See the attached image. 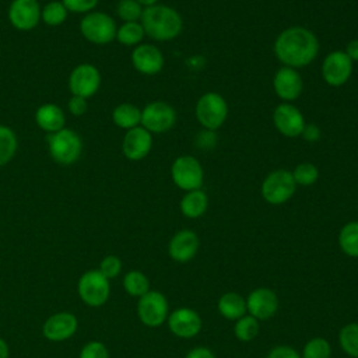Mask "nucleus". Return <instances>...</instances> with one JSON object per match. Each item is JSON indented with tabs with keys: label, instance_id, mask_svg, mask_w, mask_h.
<instances>
[{
	"label": "nucleus",
	"instance_id": "f257e3e1",
	"mask_svg": "<svg viewBox=\"0 0 358 358\" xmlns=\"http://www.w3.org/2000/svg\"><path fill=\"white\" fill-rule=\"evenodd\" d=\"M317 36L305 27H289L278 34L273 50L282 66L301 69L310 64L319 53Z\"/></svg>",
	"mask_w": 358,
	"mask_h": 358
},
{
	"label": "nucleus",
	"instance_id": "f03ea898",
	"mask_svg": "<svg viewBox=\"0 0 358 358\" xmlns=\"http://www.w3.org/2000/svg\"><path fill=\"white\" fill-rule=\"evenodd\" d=\"M140 24L147 36L158 42H168L180 35L183 29L182 15L166 4L144 7Z\"/></svg>",
	"mask_w": 358,
	"mask_h": 358
},
{
	"label": "nucleus",
	"instance_id": "7ed1b4c3",
	"mask_svg": "<svg viewBox=\"0 0 358 358\" xmlns=\"http://www.w3.org/2000/svg\"><path fill=\"white\" fill-rule=\"evenodd\" d=\"M228 103L225 98L214 91L203 94L196 103L194 113L197 122L207 130H218L228 117Z\"/></svg>",
	"mask_w": 358,
	"mask_h": 358
},
{
	"label": "nucleus",
	"instance_id": "20e7f679",
	"mask_svg": "<svg viewBox=\"0 0 358 358\" xmlns=\"http://www.w3.org/2000/svg\"><path fill=\"white\" fill-rule=\"evenodd\" d=\"M77 292L87 306L99 308L109 299L110 282L99 270H88L78 278Z\"/></svg>",
	"mask_w": 358,
	"mask_h": 358
},
{
	"label": "nucleus",
	"instance_id": "39448f33",
	"mask_svg": "<svg viewBox=\"0 0 358 358\" xmlns=\"http://www.w3.org/2000/svg\"><path fill=\"white\" fill-rule=\"evenodd\" d=\"M48 144L52 158L62 165L74 164L80 158L83 148L80 136L74 130L66 127L49 134Z\"/></svg>",
	"mask_w": 358,
	"mask_h": 358
},
{
	"label": "nucleus",
	"instance_id": "423d86ee",
	"mask_svg": "<svg viewBox=\"0 0 358 358\" xmlns=\"http://www.w3.org/2000/svg\"><path fill=\"white\" fill-rule=\"evenodd\" d=\"M296 190V183L292 178L291 171L275 169L267 173L262 183V196L263 199L273 206L282 204L288 201Z\"/></svg>",
	"mask_w": 358,
	"mask_h": 358
},
{
	"label": "nucleus",
	"instance_id": "0eeeda50",
	"mask_svg": "<svg viewBox=\"0 0 358 358\" xmlns=\"http://www.w3.org/2000/svg\"><path fill=\"white\" fill-rule=\"evenodd\" d=\"M172 182L182 190L190 192L201 189L204 171L199 159L193 155H180L171 165Z\"/></svg>",
	"mask_w": 358,
	"mask_h": 358
},
{
	"label": "nucleus",
	"instance_id": "6e6552de",
	"mask_svg": "<svg viewBox=\"0 0 358 358\" xmlns=\"http://www.w3.org/2000/svg\"><path fill=\"white\" fill-rule=\"evenodd\" d=\"M80 31L87 41L95 45H106L116 38L117 27L109 14L95 11L88 13L81 20Z\"/></svg>",
	"mask_w": 358,
	"mask_h": 358
},
{
	"label": "nucleus",
	"instance_id": "1a4fd4ad",
	"mask_svg": "<svg viewBox=\"0 0 358 358\" xmlns=\"http://www.w3.org/2000/svg\"><path fill=\"white\" fill-rule=\"evenodd\" d=\"M176 122V112L173 106L162 101H154L144 106L141 110V126L152 133L169 131Z\"/></svg>",
	"mask_w": 358,
	"mask_h": 358
},
{
	"label": "nucleus",
	"instance_id": "9d476101",
	"mask_svg": "<svg viewBox=\"0 0 358 358\" xmlns=\"http://www.w3.org/2000/svg\"><path fill=\"white\" fill-rule=\"evenodd\" d=\"M137 315L140 322L147 327H158L168 317V301L159 291L150 289L137 303Z\"/></svg>",
	"mask_w": 358,
	"mask_h": 358
},
{
	"label": "nucleus",
	"instance_id": "9b49d317",
	"mask_svg": "<svg viewBox=\"0 0 358 358\" xmlns=\"http://www.w3.org/2000/svg\"><path fill=\"white\" fill-rule=\"evenodd\" d=\"M354 63L344 50H333L322 62V77L330 87L344 85L352 74Z\"/></svg>",
	"mask_w": 358,
	"mask_h": 358
},
{
	"label": "nucleus",
	"instance_id": "f8f14e48",
	"mask_svg": "<svg viewBox=\"0 0 358 358\" xmlns=\"http://www.w3.org/2000/svg\"><path fill=\"white\" fill-rule=\"evenodd\" d=\"M274 127L285 137L294 138L302 134L306 122L302 112L289 102H281L273 112Z\"/></svg>",
	"mask_w": 358,
	"mask_h": 358
},
{
	"label": "nucleus",
	"instance_id": "ddd939ff",
	"mask_svg": "<svg viewBox=\"0 0 358 358\" xmlns=\"http://www.w3.org/2000/svg\"><path fill=\"white\" fill-rule=\"evenodd\" d=\"M101 87V73L99 70L90 64L83 63L73 69L69 77V88L73 95L90 98Z\"/></svg>",
	"mask_w": 358,
	"mask_h": 358
},
{
	"label": "nucleus",
	"instance_id": "4468645a",
	"mask_svg": "<svg viewBox=\"0 0 358 358\" xmlns=\"http://www.w3.org/2000/svg\"><path fill=\"white\" fill-rule=\"evenodd\" d=\"M78 330V319L71 312H57L50 315L42 324V334L46 340L62 343L71 338Z\"/></svg>",
	"mask_w": 358,
	"mask_h": 358
},
{
	"label": "nucleus",
	"instance_id": "2eb2a0df",
	"mask_svg": "<svg viewBox=\"0 0 358 358\" xmlns=\"http://www.w3.org/2000/svg\"><path fill=\"white\" fill-rule=\"evenodd\" d=\"M273 88L275 95L282 102H292L298 99L303 90V81L296 69L282 66L273 77Z\"/></svg>",
	"mask_w": 358,
	"mask_h": 358
},
{
	"label": "nucleus",
	"instance_id": "dca6fc26",
	"mask_svg": "<svg viewBox=\"0 0 358 358\" xmlns=\"http://www.w3.org/2000/svg\"><path fill=\"white\" fill-rule=\"evenodd\" d=\"M41 11L36 0H13L8 7V20L18 31H31L39 22Z\"/></svg>",
	"mask_w": 358,
	"mask_h": 358
},
{
	"label": "nucleus",
	"instance_id": "f3484780",
	"mask_svg": "<svg viewBox=\"0 0 358 358\" xmlns=\"http://www.w3.org/2000/svg\"><path fill=\"white\" fill-rule=\"evenodd\" d=\"M133 67L144 76H155L164 67L162 52L151 43H140L131 52Z\"/></svg>",
	"mask_w": 358,
	"mask_h": 358
},
{
	"label": "nucleus",
	"instance_id": "a211bd4d",
	"mask_svg": "<svg viewBox=\"0 0 358 358\" xmlns=\"http://www.w3.org/2000/svg\"><path fill=\"white\" fill-rule=\"evenodd\" d=\"M152 147V134L143 126L133 127L126 131L122 143L123 155L130 161L145 158Z\"/></svg>",
	"mask_w": 358,
	"mask_h": 358
},
{
	"label": "nucleus",
	"instance_id": "6ab92c4d",
	"mask_svg": "<svg viewBox=\"0 0 358 358\" xmlns=\"http://www.w3.org/2000/svg\"><path fill=\"white\" fill-rule=\"evenodd\" d=\"M168 327L176 337L192 338L201 329V317L190 308H179L169 313Z\"/></svg>",
	"mask_w": 358,
	"mask_h": 358
},
{
	"label": "nucleus",
	"instance_id": "aec40b11",
	"mask_svg": "<svg viewBox=\"0 0 358 358\" xmlns=\"http://www.w3.org/2000/svg\"><path fill=\"white\" fill-rule=\"evenodd\" d=\"M278 309V298L270 288H256L246 299V310L256 319H268Z\"/></svg>",
	"mask_w": 358,
	"mask_h": 358
},
{
	"label": "nucleus",
	"instance_id": "412c9836",
	"mask_svg": "<svg viewBox=\"0 0 358 358\" xmlns=\"http://www.w3.org/2000/svg\"><path fill=\"white\" fill-rule=\"evenodd\" d=\"M199 250V236L192 229L178 231L169 241L168 253L179 263H186L192 260Z\"/></svg>",
	"mask_w": 358,
	"mask_h": 358
},
{
	"label": "nucleus",
	"instance_id": "4be33fe9",
	"mask_svg": "<svg viewBox=\"0 0 358 358\" xmlns=\"http://www.w3.org/2000/svg\"><path fill=\"white\" fill-rule=\"evenodd\" d=\"M36 124L49 134L56 133L64 127L66 116L63 109L56 103H43L35 112Z\"/></svg>",
	"mask_w": 358,
	"mask_h": 358
},
{
	"label": "nucleus",
	"instance_id": "5701e85b",
	"mask_svg": "<svg viewBox=\"0 0 358 358\" xmlns=\"http://www.w3.org/2000/svg\"><path fill=\"white\" fill-rule=\"evenodd\" d=\"M207 207H208V197L206 192L201 189L186 192L179 203L180 213L187 218L201 217L207 211Z\"/></svg>",
	"mask_w": 358,
	"mask_h": 358
},
{
	"label": "nucleus",
	"instance_id": "b1692460",
	"mask_svg": "<svg viewBox=\"0 0 358 358\" xmlns=\"http://www.w3.org/2000/svg\"><path fill=\"white\" fill-rule=\"evenodd\" d=\"M218 312L229 320H238L246 313V299L236 292H227L218 299Z\"/></svg>",
	"mask_w": 358,
	"mask_h": 358
},
{
	"label": "nucleus",
	"instance_id": "393cba45",
	"mask_svg": "<svg viewBox=\"0 0 358 358\" xmlns=\"http://www.w3.org/2000/svg\"><path fill=\"white\" fill-rule=\"evenodd\" d=\"M112 120L117 127L130 130L133 127L140 126L141 110L136 105L129 103V102L119 103L112 112Z\"/></svg>",
	"mask_w": 358,
	"mask_h": 358
},
{
	"label": "nucleus",
	"instance_id": "a878e982",
	"mask_svg": "<svg viewBox=\"0 0 358 358\" xmlns=\"http://www.w3.org/2000/svg\"><path fill=\"white\" fill-rule=\"evenodd\" d=\"M338 245L347 256L358 257V221H350L341 228Z\"/></svg>",
	"mask_w": 358,
	"mask_h": 358
},
{
	"label": "nucleus",
	"instance_id": "bb28decb",
	"mask_svg": "<svg viewBox=\"0 0 358 358\" xmlns=\"http://www.w3.org/2000/svg\"><path fill=\"white\" fill-rule=\"evenodd\" d=\"M144 36H145V32L143 25L140 24V21H136V22H123L117 28L115 39H117V42L124 46H137L141 43Z\"/></svg>",
	"mask_w": 358,
	"mask_h": 358
},
{
	"label": "nucleus",
	"instance_id": "cd10ccee",
	"mask_svg": "<svg viewBox=\"0 0 358 358\" xmlns=\"http://www.w3.org/2000/svg\"><path fill=\"white\" fill-rule=\"evenodd\" d=\"M123 288L130 296L141 298L150 291V281L144 273L138 270H131L123 277Z\"/></svg>",
	"mask_w": 358,
	"mask_h": 358
},
{
	"label": "nucleus",
	"instance_id": "c85d7f7f",
	"mask_svg": "<svg viewBox=\"0 0 358 358\" xmlns=\"http://www.w3.org/2000/svg\"><path fill=\"white\" fill-rule=\"evenodd\" d=\"M338 343L345 354L358 358V323L345 324L340 330Z\"/></svg>",
	"mask_w": 358,
	"mask_h": 358
},
{
	"label": "nucleus",
	"instance_id": "c756f323",
	"mask_svg": "<svg viewBox=\"0 0 358 358\" xmlns=\"http://www.w3.org/2000/svg\"><path fill=\"white\" fill-rule=\"evenodd\" d=\"M17 151V137L8 126L0 124V166L11 161Z\"/></svg>",
	"mask_w": 358,
	"mask_h": 358
},
{
	"label": "nucleus",
	"instance_id": "7c9ffc66",
	"mask_svg": "<svg viewBox=\"0 0 358 358\" xmlns=\"http://www.w3.org/2000/svg\"><path fill=\"white\" fill-rule=\"evenodd\" d=\"M296 185L299 186H312L319 179V169L312 162H301L291 172Z\"/></svg>",
	"mask_w": 358,
	"mask_h": 358
},
{
	"label": "nucleus",
	"instance_id": "2f4dec72",
	"mask_svg": "<svg viewBox=\"0 0 358 358\" xmlns=\"http://www.w3.org/2000/svg\"><path fill=\"white\" fill-rule=\"evenodd\" d=\"M41 18L45 24L50 27H57L63 24L67 18V8L62 1H49L41 11Z\"/></svg>",
	"mask_w": 358,
	"mask_h": 358
},
{
	"label": "nucleus",
	"instance_id": "473e14b6",
	"mask_svg": "<svg viewBox=\"0 0 358 358\" xmlns=\"http://www.w3.org/2000/svg\"><path fill=\"white\" fill-rule=\"evenodd\" d=\"M234 333L238 340L241 341H250L253 340L259 333V322L253 316H242L236 320Z\"/></svg>",
	"mask_w": 358,
	"mask_h": 358
},
{
	"label": "nucleus",
	"instance_id": "72a5a7b5",
	"mask_svg": "<svg viewBox=\"0 0 358 358\" xmlns=\"http://www.w3.org/2000/svg\"><path fill=\"white\" fill-rule=\"evenodd\" d=\"M331 347L323 337H315L309 340L302 352V358H330Z\"/></svg>",
	"mask_w": 358,
	"mask_h": 358
},
{
	"label": "nucleus",
	"instance_id": "f704fd0d",
	"mask_svg": "<svg viewBox=\"0 0 358 358\" xmlns=\"http://www.w3.org/2000/svg\"><path fill=\"white\" fill-rule=\"evenodd\" d=\"M143 10V6L137 0H119L116 7L117 17L124 22L140 21Z\"/></svg>",
	"mask_w": 358,
	"mask_h": 358
},
{
	"label": "nucleus",
	"instance_id": "c9c22d12",
	"mask_svg": "<svg viewBox=\"0 0 358 358\" xmlns=\"http://www.w3.org/2000/svg\"><path fill=\"white\" fill-rule=\"evenodd\" d=\"M99 273L105 275L109 281L115 277H117L122 271V260L116 255H108L99 262L98 267Z\"/></svg>",
	"mask_w": 358,
	"mask_h": 358
},
{
	"label": "nucleus",
	"instance_id": "e433bc0d",
	"mask_svg": "<svg viewBox=\"0 0 358 358\" xmlns=\"http://www.w3.org/2000/svg\"><path fill=\"white\" fill-rule=\"evenodd\" d=\"M78 358H109V351L103 343L91 340L83 345Z\"/></svg>",
	"mask_w": 358,
	"mask_h": 358
},
{
	"label": "nucleus",
	"instance_id": "4c0bfd02",
	"mask_svg": "<svg viewBox=\"0 0 358 358\" xmlns=\"http://www.w3.org/2000/svg\"><path fill=\"white\" fill-rule=\"evenodd\" d=\"M67 11L73 13H90L96 7L98 0H62Z\"/></svg>",
	"mask_w": 358,
	"mask_h": 358
},
{
	"label": "nucleus",
	"instance_id": "58836bf2",
	"mask_svg": "<svg viewBox=\"0 0 358 358\" xmlns=\"http://www.w3.org/2000/svg\"><path fill=\"white\" fill-rule=\"evenodd\" d=\"M88 109V105H87V98H83V96H77V95H73L70 99H69V110L71 115L74 116H81L87 112Z\"/></svg>",
	"mask_w": 358,
	"mask_h": 358
},
{
	"label": "nucleus",
	"instance_id": "ea45409f",
	"mask_svg": "<svg viewBox=\"0 0 358 358\" xmlns=\"http://www.w3.org/2000/svg\"><path fill=\"white\" fill-rule=\"evenodd\" d=\"M267 358H301V355L289 345H277L270 350Z\"/></svg>",
	"mask_w": 358,
	"mask_h": 358
},
{
	"label": "nucleus",
	"instance_id": "a19ab883",
	"mask_svg": "<svg viewBox=\"0 0 358 358\" xmlns=\"http://www.w3.org/2000/svg\"><path fill=\"white\" fill-rule=\"evenodd\" d=\"M196 144H197V147H200V148H211V147H214V144H215V134H214V131L213 130H207V129H204L203 131H200L199 134H197V137H196Z\"/></svg>",
	"mask_w": 358,
	"mask_h": 358
},
{
	"label": "nucleus",
	"instance_id": "79ce46f5",
	"mask_svg": "<svg viewBox=\"0 0 358 358\" xmlns=\"http://www.w3.org/2000/svg\"><path fill=\"white\" fill-rule=\"evenodd\" d=\"M186 358H215V355L207 347H196L187 352Z\"/></svg>",
	"mask_w": 358,
	"mask_h": 358
},
{
	"label": "nucleus",
	"instance_id": "37998d69",
	"mask_svg": "<svg viewBox=\"0 0 358 358\" xmlns=\"http://www.w3.org/2000/svg\"><path fill=\"white\" fill-rule=\"evenodd\" d=\"M301 136H303L305 140H308V141H316L320 137V130L315 124H306Z\"/></svg>",
	"mask_w": 358,
	"mask_h": 358
},
{
	"label": "nucleus",
	"instance_id": "c03bdc74",
	"mask_svg": "<svg viewBox=\"0 0 358 358\" xmlns=\"http://www.w3.org/2000/svg\"><path fill=\"white\" fill-rule=\"evenodd\" d=\"M345 55L350 57V60L354 63V62H358V38L355 39H351L347 46H345Z\"/></svg>",
	"mask_w": 358,
	"mask_h": 358
},
{
	"label": "nucleus",
	"instance_id": "a18cd8bd",
	"mask_svg": "<svg viewBox=\"0 0 358 358\" xmlns=\"http://www.w3.org/2000/svg\"><path fill=\"white\" fill-rule=\"evenodd\" d=\"M10 357V347L4 338L0 337V358H8Z\"/></svg>",
	"mask_w": 358,
	"mask_h": 358
},
{
	"label": "nucleus",
	"instance_id": "49530a36",
	"mask_svg": "<svg viewBox=\"0 0 358 358\" xmlns=\"http://www.w3.org/2000/svg\"><path fill=\"white\" fill-rule=\"evenodd\" d=\"M141 6H144V7H148V6H154V4H157L158 3V0H137Z\"/></svg>",
	"mask_w": 358,
	"mask_h": 358
}]
</instances>
